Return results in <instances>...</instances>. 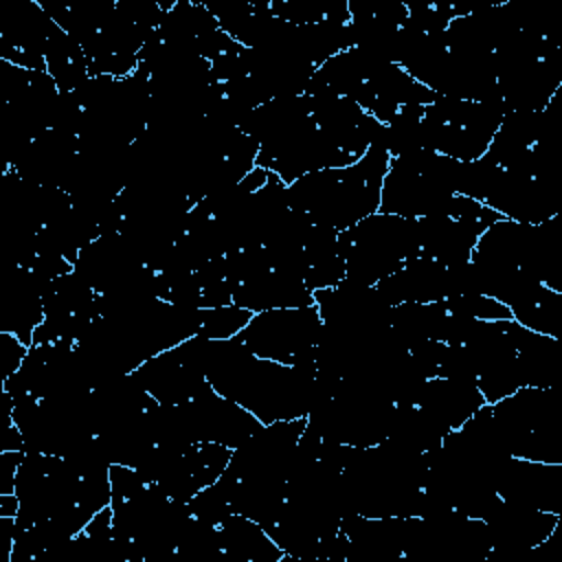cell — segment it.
<instances>
[{
    "label": "cell",
    "mask_w": 562,
    "mask_h": 562,
    "mask_svg": "<svg viewBox=\"0 0 562 562\" xmlns=\"http://www.w3.org/2000/svg\"><path fill=\"white\" fill-rule=\"evenodd\" d=\"M202 373L220 395L250 411L261 424L307 417L316 402V367L263 360L235 336H202Z\"/></svg>",
    "instance_id": "1"
},
{
    "label": "cell",
    "mask_w": 562,
    "mask_h": 562,
    "mask_svg": "<svg viewBox=\"0 0 562 562\" xmlns=\"http://www.w3.org/2000/svg\"><path fill=\"white\" fill-rule=\"evenodd\" d=\"M426 472V452L389 441L349 448L340 470L347 512L367 518L419 516Z\"/></svg>",
    "instance_id": "2"
},
{
    "label": "cell",
    "mask_w": 562,
    "mask_h": 562,
    "mask_svg": "<svg viewBox=\"0 0 562 562\" xmlns=\"http://www.w3.org/2000/svg\"><path fill=\"white\" fill-rule=\"evenodd\" d=\"M391 156L382 143H373L349 167H331L301 176L288 184V202L312 222L334 231H347L378 213L380 191Z\"/></svg>",
    "instance_id": "3"
},
{
    "label": "cell",
    "mask_w": 562,
    "mask_h": 562,
    "mask_svg": "<svg viewBox=\"0 0 562 562\" xmlns=\"http://www.w3.org/2000/svg\"><path fill=\"white\" fill-rule=\"evenodd\" d=\"M338 252L347 279L375 285L419 255L417 220L378 211L338 233Z\"/></svg>",
    "instance_id": "4"
},
{
    "label": "cell",
    "mask_w": 562,
    "mask_h": 562,
    "mask_svg": "<svg viewBox=\"0 0 562 562\" xmlns=\"http://www.w3.org/2000/svg\"><path fill=\"white\" fill-rule=\"evenodd\" d=\"M461 160L437 151L391 158L380 191V213L419 220L441 213L457 195Z\"/></svg>",
    "instance_id": "5"
},
{
    "label": "cell",
    "mask_w": 562,
    "mask_h": 562,
    "mask_svg": "<svg viewBox=\"0 0 562 562\" xmlns=\"http://www.w3.org/2000/svg\"><path fill=\"white\" fill-rule=\"evenodd\" d=\"M395 404L340 380L336 391L316 402L307 413V430L316 437L351 448L375 446L386 439Z\"/></svg>",
    "instance_id": "6"
},
{
    "label": "cell",
    "mask_w": 562,
    "mask_h": 562,
    "mask_svg": "<svg viewBox=\"0 0 562 562\" xmlns=\"http://www.w3.org/2000/svg\"><path fill=\"white\" fill-rule=\"evenodd\" d=\"M318 334L321 314L316 305H305L257 312L235 338L263 360L290 367H316L314 351Z\"/></svg>",
    "instance_id": "7"
},
{
    "label": "cell",
    "mask_w": 562,
    "mask_h": 562,
    "mask_svg": "<svg viewBox=\"0 0 562 562\" xmlns=\"http://www.w3.org/2000/svg\"><path fill=\"white\" fill-rule=\"evenodd\" d=\"M501 215L465 195H454L441 213L417 220L419 255L439 261L441 266H454L470 259L479 237Z\"/></svg>",
    "instance_id": "8"
},
{
    "label": "cell",
    "mask_w": 562,
    "mask_h": 562,
    "mask_svg": "<svg viewBox=\"0 0 562 562\" xmlns=\"http://www.w3.org/2000/svg\"><path fill=\"white\" fill-rule=\"evenodd\" d=\"M180 406L195 443L213 441L235 450L257 428H261V422L250 411L220 395L211 384H206L193 400Z\"/></svg>",
    "instance_id": "9"
},
{
    "label": "cell",
    "mask_w": 562,
    "mask_h": 562,
    "mask_svg": "<svg viewBox=\"0 0 562 562\" xmlns=\"http://www.w3.org/2000/svg\"><path fill=\"white\" fill-rule=\"evenodd\" d=\"M483 204L505 220L542 224L562 213V191L522 171L498 169V176Z\"/></svg>",
    "instance_id": "10"
},
{
    "label": "cell",
    "mask_w": 562,
    "mask_h": 562,
    "mask_svg": "<svg viewBox=\"0 0 562 562\" xmlns=\"http://www.w3.org/2000/svg\"><path fill=\"white\" fill-rule=\"evenodd\" d=\"M490 536L492 551L520 555L540 547L553 531L558 514L522 507L498 498L490 514L483 518Z\"/></svg>",
    "instance_id": "11"
},
{
    "label": "cell",
    "mask_w": 562,
    "mask_h": 562,
    "mask_svg": "<svg viewBox=\"0 0 562 562\" xmlns=\"http://www.w3.org/2000/svg\"><path fill=\"white\" fill-rule=\"evenodd\" d=\"M503 501L562 516V463L512 457L498 481Z\"/></svg>",
    "instance_id": "12"
},
{
    "label": "cell",
    "mask_w": 562,
    "mask_h": 562,
    "mask_svg": "<svg viewBox=\"0 0 562 562\" xmlns=\"http://www.w3.org/2000/svg\"><path fill=\"white\" fill-rule=\"evenodd\" d=\"M132 375L160 404H184L209 384L180 345L145 360Z\"/></svg>",
    "instance_id": "13"
},
{
    "label": "cell",
    "mask_w": 562,
    "mask_h": 562,
    "mask_svg": "<svg viewBox=\"0 0 562 562\" xmlns=\"http://www.w3.org/2000/svg\"><path fill=\"white\" fill-rule=\"evenodd\" d=\"M55 22L40 2H22L4 20L0 33V57L26 70H46V46L55 31Z\"/></svg>",
    "instance_id": "14"
},
{
    "label": "cell",
    "mask_w": 562,
    "mask_h": 562,
    "mask_svg": "<svg viewBox=\"0 0 562 562\" xmlns=\"http://www.w3.org/2000/svg\"><path fill=\"white\" fill-rule=\"evenodd\" d=\"M48 279L35 274L31 268L18 266L2 292L0 331L18 336L26 347L33 345V331L44 321V294Z\"/></svg>",
    "instance_id": "15"
},
{
    "label": "cell",
    "mask_w": 562,
    "mask_h": 562,
    "mask_svg": "<svg viewBox=\"0 0 562 562\" xmlns=\"http://www.w3.org/2000/svg\"><path fill=\"white\" fill-rule=\"evenodd\" d=\"M77 151V136L46 130L31 140L11 169L24 182L37 187H61Z\"/></svg>",
    "instance_id": "16"
},
{
    "label": "cell",
    "mask_w": 562,
    "mask_h": 562,
    "mask_svg": "<svg viewBox=\"0 0 562 562\" xmlns=\"http://www.w3.org/2000/svg\"><path fill=\"white\" fill-rule=\"evenodd\" d=\"M375 290L393 307L400 303H432L448 296V268L435 259L417 255L397 272L375 283Z\"/></svg>",
    "instance_id": "17"
},
{
    "label": "cell",
    "mask_w": 562,
    "mask_h": 562,
    "mask_svg": "<svg viewBox=\"0 0 562 562\" xmlns=\"http://www.w3.org/2000/svg\"><path fill=\"white\" fill-rule=\"evenodd\" d=\"M233 303L257 314L266 310L314 305V292L307 290L303 279L279 272L270 263L266 270L233 288Z\"/></svg>",
    "instance_id": "18"
},
{
    "label": "cell",
    "mask_w": 562,
    "mask_h": 562,
    "mask_svg": "<svg viewBox=\"0 0 562 562\" xmlns=\"http://www.w3.org/2000/svg\"><path fill=\"white\" fill-rule=\"evenodd\" d=\"M485 402L474 382L452 378H428L415 400L424 413L448 430L461 428Z\"/></svg>",
    "instance_id": "19"
},
{
    "label": "cell",
    "mask_w": 562,
    "mask_h": 562,
    "mask_svg": "<svg viewBox=\"0 0 562 562\" xmlns=\"http://www.w3.org/2000/svg\"><path fill=\"white\" fill-rule=\"evenodd\" d=\"M516 360L522 386L562 389V340L525 327Z\"/></svg>",
    "instance_id": "20"
},
{
    "label": "cell",
    "mask_w": 562,
    "mask_h": 562,
    "mask_svg": "<svg viewBox=\"0 0 562 562\" xmlns=\"http://www.w3.org/2000/svg\"><path fill=\"white\" fill-rule=\"evenodd\" d=\"M217 531L231 562H281L285 555L259 522L241 514H231Z\"/></svg>",
    "instance_id": "21"
},
{
    "label": "cell",
    "mask_w": 562,
    "mask_h": 562,
    "mask_svg": "<svg viewBox=\"0 0 562 562\" xmlns=\"http://www.w3.org/2000/svg\"><path fill=\"white\" fill-rule=\"evenodd\" d=\"M446 323L448 307L443 301L400 303L391 310V329L406 349L424 340H443Z\"/></svg>",
    "instance_id": "22"
},
{
    "label": "cell",
    "mask_w": 562,
    "mask_h": 562,
    "mask_svg": "<svg viewBox=\"0 0 562 562\" xmlns=\"http://www.w3.org/2000/svg\"><path fill=\"white\" fill-rule=\"evenodd\" d=\"M450 430L432 419L428 413H424L415 404H395L389 435L384 441L406 448V450H417V452H428L441 443V439Z\"/></svg>",
    "instance_id": "23"
},
{
    "label": "cell",
    "mask_w": 562,
    "mask_h": 562,
    "mask_svg": "<svg viewBox=\"0 0 562 562\" xmlns=\"http://www.w3.org/2000/svg\"><path fill=\"white\" fill-rule=\"evenodd\" d=\"M44 59L46 72L55 79L59 92H75L90 79V64L81 44L59 26L48 40Z\"/></svg>",
    "instance_id": "24"
},
{
    "label": "cell",
    "mask_w": 562,
    "mask_h": 562,
    "mask_svg": "<svg viewBox=\"0 0 562 562\" xmlns=\"http://www.w3.org/2000/svg\"><path fill=\"white\" fill-rule=\"evenodd\" d=\"M252 318V312L231 303L222 307H209L202 310V321H200V336L213 338V340H226L237 336L248 321Z\"/></svg>",
    "instance_id": "25"
},
{
    "label": "cell",
    "mask_w": 562,
    "mask_h": 562,
    "mask_svg": "<svg viewBox=\"0 0 562 562\" xmlns=\"http://www.w3.org/2000/svg\"><path fill=\"white\" fill-rule=\"evenodd\" d=\"M189 509L195 518H200L213 527H220L233 514L228 494L224 492V487L217 481L202 487L198 494H193V498L189 501Z\"/></svg>",
    "instance_id": "26"
},
{
    "label": "cell",
    "mask_w": 562,
    "mask_h": 562,
    "mask_svg": "<svg viewBox=\"0 0 562 562\" xmlns=\"http://www.w3.org/2000/svg\"><path fill=\"white\" fill-rule=\"evenodd\" d=\"M446 307L465 316H472L476 321H503L512 318V310L503 305L501 301L485 296V294H459L443 299Z\"/></svg>",
    "instance_id": "27"
},
{
    "label": "cell",
    "mask_w": 562,
    "mask_h": 562,
    "mask_svg": "<svg viewBox=\"0 0 562 562\" xmlns=\"http://www.w3.org/2000/svg\"><path fill=\"white\" fill-rule=\"evenodd\" d=\"M29 347L13 334L0 331V369H2V380H7L11 373H15L26 356Z\"/></svg>",
    "instance_id": "28"
},
{
    "label": "cell",
    "mask_w": 562,
    "mask_h": 562,
    "mask_svg": "<svg viewBox=\"0 0 562 562\" xmlns=\"http://www.w3.org/2000/svg\"><path fill=\"white\" fill-rule=\"evenodd\" d=\"M0 450H22L24 452V437L20 432V428L15 424L7 426L4 428V435H2V441H0Z\"/></svg>",
    "instance_id": "29"
}]
</instances>
